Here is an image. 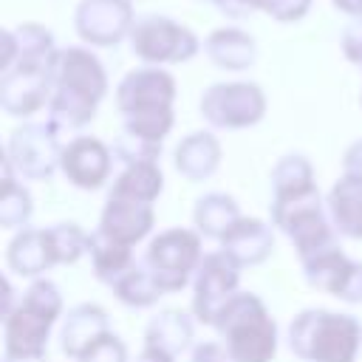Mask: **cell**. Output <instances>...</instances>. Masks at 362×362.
<instances>
[{"instance_id": "9", "label": "cell", "mask_w": 362, "mask_h": 362, "mask_svg": "<svg viewBox=\"0 0 362 362\" xmlns=\"http://www.w3.org/2000/svg\"><path fill=\"white\" fill-rule=\"evenodd\" d=\"M201 116L212 127L243 130L266 116V93L255 82H218L201 96Z\"/></svg>"}, {"instance_id": "3", "label": "cell", "mask_w": 362, "mask_h": 362, "mask_svg": "<svg viewBox=\"0 0 362 362\" xmlns=\"http://www.w3.org/2000/svg\"><path fill=\"white\" fill-rule=\"evenodd\" d=\"M173 102L175 79L158 65H144L130 74L116 88V107L124 116V133L161 144L173 130Z\"/></svg>"}, {"instance_id": "15", "label": "cell", "mask_w": 362, "mask_h": 362, "mask_svg": "<svg viewBox=\"0 0 362 362\" xmlns=\"http://www.w3.org/2000/svg\"><path fill=\"white\" fill-rule=\"evenodd\" d=\"M113 150L96 136H76L62 147L59 170L79 189H99L110 178Z\"/></svg>"}, {"instance_id": "19", "label": "cell", "mask_w": 362, "mask_h": 362, "mask_svg": "<svg viewBox=\"0 0 362 362\" xmlns=\"http://www.w3.org/2000/svg\"><path fill=\"white\" fill-rule=\"evenodd\" d=\"M221 249L243 269V266H257L263 263L272 249H274V232L269 223H263L260 218H240L232 232L221 240Z\"/></svg>"}, {"instance_id": "27", "label": "cell", "mask_w": 362, "mask_h": 362, "mask_svg": "<svg viewBox=\"0 0 362 362\" xmlns=\"http://www.w3.org/2000/svg\"><path fill=\"white\" fill-rule=\"evenodd\" d=\"M34 212L28 189L14 178V167L3 158V187H0V226L3 229H25Z\"/></svg>"}, {"instance_id": "1", "label": "cell", "mask_w": 362, "mask_h": 362, "mask_svg": "<svg viewBox=\"0 0 362 362\" xmlns=\"http://www.w3.org/2000/svg\"><path fill=\"white\" fill-rule=\"evenodd\" d=\"M272 223L294 243L300 263L337 246V229L322 209L314 167L305 156H283L274 164Z\"/></svg>"}, {"instance_id": "6", "label": "cell", "mask_w": 362, "mask_h": 362, "mask_svg": "<svg viewBox=\"0 0 362 362\" xmlns=\"http://www.w3.org/2000/svg\"><path fill=\"white\" fill-rule=\"evenodd\" d=\"M212 328L232 362H272L277 354V322L252 291H238Z\"/></svg>"}, {"instance_id": "18", "label": "cell", "mask_w": 362, "mask_h": 362, "mask_svg": "<svg viewBox=\"0 0 362 362\" xmlns=\"http://www.w3.org/2000/svg\"><path fill=\"white\" fill-rule=\"evenodd\" d=\"M110 331L107 311L96 303H79L68 311L62 331H59V348L68 359H79L99 337Z\"/></svg>"}, {"instance_id": "8", "label": "cell", "mask_w": 362, "mask_h": 362, "mask_svg": "<svg viewBox=\"0 0 362 362\" xmlns=\"http://www.w3.org/2000/svg\"><path fill=\"white\" fill-rule=\"evenodd\" d=\"M130 48L147 65H173L192 59L201 42L187 25L175 23L173 17L147 14L139 17L130 28Z\"/></svg>"}, {"instance_id": "24", "label": "cell", "mask_w": 362, "mask_h": 362, "mask_svg": "<svg viewBox=\"0 0 362 362\" xmlns=\"http://www.w3.org/2000/svg\"><path fill=\"white\" fill-rule=\"evenodd\" d=\"M161 189H164V175H161L158 161H136V164L122 167V173L116 175L107 195L153 204L161 195Z\"/></svg>"}, {"instance_id": "12", "label": "cell", "mask_w": 362, "mask_h": 362, "mask_svg": "<svg viewBox=\"0 0 362 362\" xmlns=\"http://www.w3.org/2000/svg\"><path fill=\"white\" fill-rule=\"evenodd\" d=\"M54 59H17L0 71V107L8 116H31L51 102Z\"/></svg>"}, {"instance_id": "23", "label": "cell", "mask_w": 362, "mask_h": 362, "mask_svg": "<svg viewBox=\"0 0 362 362\" xmlns=\"http://www.w3.org/2000/svg\"><path fill=\"white\" fill-rule=\"evenodd\" d=\"M240 209H238V201L226 192H206L204 198L195 201V209H192V221H195V229L204 235V238H215L218 243L232 232V226L240 221Z\"/></svg>"}, {"instance_id": "11", "label": "cell", "mask_w": 362, "mask_h": 362, "mask_svg": "<svg viewBox=\"0 0 362 362\" xmlns=\"http://www.w3.org/2000/svg\"><path fill=\"white\" fill-rule=\"evenodd\" d=\"M238 283L240 266L223 249L204 255L192 280V317L204 325H215L226 303L238 294Z\"/></svg>"}, {"instance_id": "32", "label": "cell", "mask_w": 362, "mask_h": 362, "mask_svg": "<svg viewBox=\"0 0 362 362\" xmlns=\"http://www.w3.org/2000/svg\"><path fill=\"white\" fill-rule=\"evenodd\" d=\"M342 51L351 62L362 65V20L351 23L345 31H342Z\"/></svg>"}, {"instance_id": "22", "label": "cell", "mask_w": 362, "mask_h": 362, "mask_svg": "<svg viewBox=\"0 0 362 362\" xmlns=\"http://www.w3.org/2000/svg\"><path fill=\"white\" fill-rule=\"evenodd\" d=\"M204 51L223 71H246L257 57L255 40L240 28H215L206 37Z\"/></svg>"}, {"instance_id": "16", "label": "cell", "mask_w": 362, "mask_h": 362, "mask_svg": "<svg viewBox=\"0 0 362 362\" xmlns=\"http://www.w3.org/2000/svg\"><path fill=\"white\" fill-rule=\"evenodd\" d=\"M153 226H156L153 204L130 201V198H119V195H107L96 232H102L110 240L136 246L139 240H144L153 232Z\"/></svg>"}, {"instance_id": "7", "label": "cell", "mask_w": 362, "mask_h": 362, "mask_svg": "<svg viewBox=\"0 0 362 362\" xmlns=\"http://www.w3.org/2000/svg\"><path fill=\"white\" fill-rule=\"evenodd\" d=\"M204 260L201 249V232L187 226H173L158 232L144 252V266L156 277L164 294L181 291L189 280H195V272Z\"/></svg>"}, {"instance_id": "17", "label": "cell", "mask_w": 362, "mask_h": 362, "mask_svg": "<svg viewBox=\"0 0 362 362\" xmlns=\"http://www.w3.org/2000/svg\"><path fill=\"white\" fill-rule=\"evenodd\" d=\"M6 263L20 277H40L51 266H57L59 257H57V246L51 238V226L48 229H31V226L20 229L6 249Z\"/></svg>"}, {"instance_id": "13", "label": "cell", "mask_w": 362, "mask_h": 362, "mask_svg": "<svg viewBox=\"0 0 362 362\" xmlns=\"http://www.w3.org/2000/svg\"><path fill=\"white\" fill-rule=\"evenodd\" d=\"M133 3L130 0H79L74 25L88 45L110 48L130 37L133 28Z\"/></svg>"}, {"instance_id": "35", "label": "cell", "mask_w": 362, "mask_h": 362, "mask_svg": "<svg viewBox=\"0 0 362 362\" xmlns=\"http://www.w3.org/2000/svg\"><path fill=\"white\" fill-rule=\"evenodd\" d=\"M136 362H175V356H173V354H167V351H161V348H153V345H144Z\"/></svg>"}, {"instance_id": "4", "label": "cell", "mask_w": 362, "mask_h": 362, "mask_svg": "<svg viewBox=\"0 0 362 362\" xmlns=\"http://www.w3.org/2000/svg\"><path fill=\"white\" fill-rule=\"evenodd\" d=\"M62 314L59 288L37 277L3 317V362H48V334Z\"/></svg>"}, {"instance_id": "31", "label": "cell", "mask_w": 362, "mask_h": 362, "mask_svg": "<svg viewBox=\"0 0 362 362\" xmlns=\"http://www.w3.org/2000/svg\"><path fill=\"white\" fill-rule=\"evenodd\" d=\"M76 362H127V348H124V342L113 331H107Z\"/></svg>"}, {"instance_id": "5", "label": "cell", "mask_w": 362, "mask_h": 362, "mask_svg": "<svg viewBox=\"0 0 362 362\" xmlns=\"http://www.w3.org/2000/svg\"><path fill=\"white\" fill-rule=\"evenodd\" d=\"M288 348L303 362H356L362 325L351 314L305 308L288 325Z\"/></svg>"}, {"instance_id": "29", "label": "cell", "mask_w": 362, "mask_h": 362, "mask_svg": "<svg viewBox=\"0 0 362 362\" xmlns=\"http://www.w3.org/2000/svg\"><path fill=\"white\" fill-rule=\"evenodd\" d=\"M308 6H311V0H229L221 8H223V14H232V17H240V14L260 8L280 23H294L308 11Z\"/></svg>"}, {"instance_id": "2", "label": "cell", "mask_w": 362, "mask_h": 362, "mask_svg": "<svg viewBox=\"0 0 362 362\" xmlns=\"http://www.w3.org/2000/svg\"><path fill=\"white\" fill-rule=\"evenodd\" d=\"M107 93V74L88 48H57L51 65V102L48 122L57 133L79 130L93 116Z\"/></svg>"}, {"instance_id": "34", "label": "cell", "mask_w": 362, "mask_h": 362, "mask_svg": "<svg viewBox=\"0 0 362 362\" xmlns=\"http://www.w3.org/2000/svg\"><path fill=\"white\" fill-rule=\"evenodd\" d=\"M192 362H232L221 342H201L192 351Z\"/></svg>"}, {"instance_id": "30", "label": "cell", "mask_w": 362, "mask_h": 362, "mask_svg": "<svg viewBox=\"0 0 362 362\" xmlns=\"http://www.w3.org/2000/svg\"><path fill=\"white\" fill-rule=\"evenodd\" d=\"M113 156H116L122 164L158 161V156H161V144L147 141V139H139V136H130V133L122 130V136H119L116 144H113Z\"/></svg>"}, {"instance_id": "14", "label": "cell", "mask_w": 362, "mask_h": 362, "mask_svg": "<svg viewBox=\"0 0 362 362\" xmlns=\"http://www.w3.org/2000/svg\"><path fill=\"white\" fill-rule=\"evenodd\" d=\"M303 272L311 288L345 303H362V263L351 260L339 243L303 260Z\"/></svg>"}, {"instance_id": "37", "label": "cell", "mask_w": 362, "mask_h": 362, "mask_svg": "<svg viewBox=\"0 0 362 362\" xmlns=\"http://www.w3.org/2000/svg\"><path fill=\"white\" fill-rule=\"evenodd\" d=\"M206 3H215V6H226L229 0H206Z\"/></svg>"}, {"instance_id": "26", "label": "cell", "mask_w": 362, "mask_h": 362, "mask_svg": "<svg viewBox=\"0 0 362 362\" xmlns=\"http://www.w3.org/2000/svg\"><path fill=\"white\" fill-rule=\"evenodd\" d=\"M88 255H90V263H93V274H96L102 283H107V286H113L127 269L136 266L133 246L119 243V240H110V238H105L102 232H93V235H90Z\"/></svg>"}, {"instance_id": "36", "label": "cell", "mask_w": 362, "mask_h": 362, "mask_svg": "<svg viewBox=\"0 0 362 362\" xmlns=\"http://www.w3.org/2000/svg\"><path fill=\"white\" fill-rule=\"evenodd\" d=\"M334 6L351 17H359L362 20V0H334Z\"/></svg>"}, {"instance_id": "25", "label": "cell", "mask_w": 362, "mask_h": 362, "mask_svg": "<svg viewBox=\"0 0 362 362\" xmlns=\"http://www.w3.org/2000/svg\"><path fill=\"white\" fill-rule=\"evenodd\" d=\"M189 342H192V320H189V314H184L178 308H167V311L156 314L144 331V345L161 348L173 356L181 354Z\"/></svg>"}, {"instance_id": "10", "label": "cell", "mask_w": 362, "mask_h": 362, "mask_svg": "<svg viewBox=\"0 0 362 362\" xmlns=\"http://www.w3.org/2000/svg\"><path fill=\"white\" fill-rule=\"evenodd\" d=\"M59 144V133L54 130L51 122L40 124V122H28L23 127H17L8 136L6 144V161L14 167V173L20 178L28 181H45L54 175V170L59 167V156H62Z\"/></svg>"}, {"instance_id": "28", "label": "cell", "mask_w": 362, "mask_h": 362, "mask_svg": "<svg viewBox=\"0 0 362 362\" xmlns=\"http://www.w3.org/2000/svg\"><path fill=\"white\" fill-rule=\"evenodd\" d=\"M110 288L130 308H147V305H156L164 297L161 286L156 283V277L150 274V269L144 263H136L133 269H127Z\"/></svg>"}, {"instance_id": "21", "label": "cell", "mask_w": 362, "mask_h": 362, "mask_svg": "<svg viewBox=\"0 0 362 362\" xmlns=\"http://www.w3.org/2000/svg\"><path fill=\"white\" fill-rule=\"evenodd\" d=\"M175 170L187 181H204L209 178L221 164V141L209 130L189 133L175 147Z\"/></svg>"}, {"instance_id": "33", "label": "cell", "mask_w": 362, "mask_h": 362, "mask_svg": "<svg viewBox=\"0 0 362 362\" xmlns=\"http://www.w3.org/2000/svg\"><path fill=\"white\" fill-rule=\"evenodd\" d=\"M342 175H351L356 181H362V139L354 141L345 156H342Z\"/></svg>"}, {"instance_id": "20", "label": "cell", "mask_w": 362, "mask_h": 362, "mask_svg": "<svg viewBox=\"0 0 362 362\" xmlns=\"http://www.w3.org/2000/svg\"><path fill=\"white\" fill-rule=\"evenodd\" d=\"M325 209H328V218H331L337 235L362 240V181L342 175L328 189Z\"/></svg>"}]
</instances>
